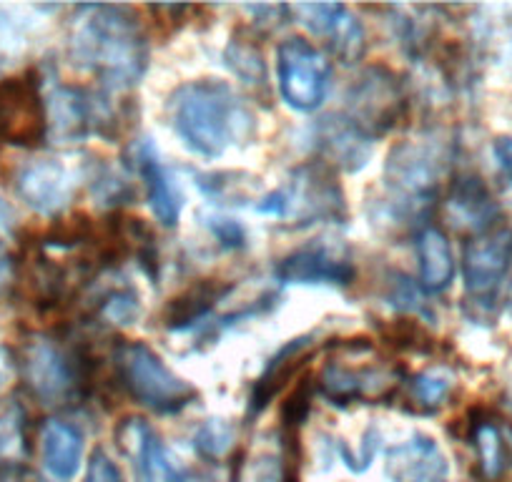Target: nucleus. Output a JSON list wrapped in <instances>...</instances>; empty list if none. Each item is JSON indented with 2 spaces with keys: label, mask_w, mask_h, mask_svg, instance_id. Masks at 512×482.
<instances>
[{
  "label": "nucleus",
  "mask_w": 512,
  "mask_h": 482,
  "mask_svg": "<svg viewBox=\"0 0 512 482\" xmlns=\"http://www.w3.org/2000/svg\"><path fill=\"white\" fill-rule=\"evenodd\" d=\"M277 83L289 108L312 113L329 96L332 61L304 36H289L277 48Z\"/></svg>",
  "instance_id": "7"
},
{
  "label": "nucleus",
  "mask_w": 512,
  "mask_h": 482,
  "mask_svg": "<svg viewBox=\"0 0 512 482\" xmlns=\"http://www.w3.org/2000/svg\"><path fill=\"white\" fill-rule=\"evenodd\" d=\"M98 317L113 327H128L141 317V297L134 287H118L98 299Z\"/></svg>",
  "instance_id": "30"
},
{
  "label": "nucleus",
  "mask_w": 512,
  "mask_h": 482,
  "mask_svg": "<svg viewBox=\"0 0 512 482\" xmlns=\"http://www.w3.org/2000/svg\"><path fill=\"white\" fill-rule=\"evenodd\" d=\"M166 108L176 136L201 159H219L229 149L251 144L256 136V118L249 103L231 83L219 78L181 83L171 91Z\"/></svg>",
  "instance_id": "2"
},
{
  "label": "nucleus",
  "mask_w": 512,
  "mask_h": 482,
  "mask_svg": "<svg viewBox=\"0 0 512 482\" xmlns=\"http://www.w3.org/2000/svg\"><path fill=\"white\" fill-rule=\"evenodd\" d=\"M194 184L204 191L209 199L219 204H241V199H249L256 181L249 174H236V171H219V174H194Z\"/></svg>",
  "instance_id": "28"
},
{
  "label": "nucleus",
  "mask_w": 512,
  "mask_h": 482,
  "mask_svg": "<svg viewBox=\"0 0 512 482\" xmlns=\"http://www.w3.org/2000/svg\"><path fill=\"white\" fill-rule=\"evenodd\" d=\"M116 445L131 460L136 482H189L184 467L176 465L159 432L144 417H123L116 427Z\"/></svg>",
  "instance_id": "13"
},
{
  "label": "nucleus",
  "mask_w": 512,
  "mask_h": 482,
  "mask_svg": "<svg viewBox=\"0 0 512 482\" xmlns=\"http://www.w3.org/2000/svg\"><path fill=\"white\" fill-rule=\"evenodd\" d=\"M256 214L272 216L304 229L314 224H344L349 216L347 196L337 171L322 161H307L289 174V181L269 194L259 196Z\"/></svg>",
  "instance_id": "4"
},
{
  "label": "nucleus",
  "mask_w": 512,
  "mask_h": 482,
  "mask_svg": "<svg viewBox=\"0 0 512 482\" xmlns=\"http://www.w3.org/2000/svg\"><path fill=\"white\" fill-rule=\"evenodd\" d=\"M347 8L342 3H297V6H289V16L297 18L299 26L307 28L312 36L329 38L334 33V28L342 23Z\"/></svg>",
  "instance_id": "31"
},
{
  "label": "nucleus",
  "mask_w": 512,
  "mask_h": 482,
  "mask_svg": "<svg viewBox=\"0 0 512 482\" xmlns=\"http://www.w3.org/2000/svg\"><path fill=\"white\" fill-rule=\"evenodd\" d=\"M81 11L86 16L78 18L68 41L73 63L108 91L139 86L149 68L151 48L136 13L126 6H91Z\"/></svg>",
  "instance_id": "1"
},
{
  "label": "nucleus",
  "mask_w": 512,
  "mask_h": 482,
  "mask_svg": "<svg viewBox=\"0 0 512 482\" xmlns=\"http://www.w3.org/2000/svg\"><path fill=\"white\" fill-rule=\"evenodd\" d=\"M224 61L236 78L249 86H264L267 83V63H264L262 48L256 46L254 38L236 33L224 51Z\"/></svg>",
  "instance_id": "26"
},
{
  "label": "nucleus",
  "mask_w": 512,
  "mask_h": 482,
  "mask_svg": "<svg viewBox=\"0 0 512 482\" xmlns=\"http://www.w3.org/2000/svg\"><path fill=\"white\" fill-rule=\"evenodd\" d=\"M121 236L126 257H134L141 272L149 279H159V244H156V234L144 219L136 216H126L121 219Z\"/></svg>",
  "instance_id": "25"
},
{
  "label": "nucleus",
  "mask_w": 512,
  "mask_h": 482,
  "mask_svg": "<svg viewBox=\"0 0 512 482\" xmlns=\"http://www.w3.org/2000/svg\"><path fill=\"white\" fill-rule=\"evenodd\" d=\"M384 339L400 349H422L427 344V332L412 319H395L382 329Z\"/></svg>",
  "instance_id": "38"
},
{
  "label": "nucleus",
  "mask_w": 512,
  "mask_h": 482,
  "mask_svg": "<svg viewBox=\"0 0 512 482\" xmlns=\"http://www.w3.org/2000/svg\"><path fill=\"white\" fill-rule=\"evenodd\" d=\"M118 385L156 415H179L199 400V390L176 375L146 342L126 339L113 352Z\"/></svg>",
  "instance_id": "5"
},
{
  "label": "nucleus",
  "mask_w": 512,
  "mask_h": 482,
  "mask_svg": "<svg viewBox=\"0 0 512 482\" xmlns=\"http://www.w3.org/2000/svg\"><path fill=\"white\" fill-rule=\"evenodd\" d=\"M83 482H126V475H123L121 465L103 447H96L86 462Z\"/></svg>",
  "instance_id": "39"
},
{
  "label": "nucleus",
  "mask_w": 512,
  "mask_h": 482,
  "mask_svg": "<svg viewBox=\"0 0 512 482\" xmlns=\"http://www.w3.org/2000/svg\"><path fill=\"white\" fill-rule=\"evenodd\" d=\"M28 457L26 415L18 405L0 412V472L21 470Z\"/></svg>",
  "instance_id": "27"
},
{
  "label": "nucleus",
  "mask_w": 512,
  "mask_h": 482,
  "mask_svg": "<svg viewBox=\"0 0 512 482\" xmlns=\"http://www.w3.org/2000/svg\"><path fill=\"white\" fill-rule=\"evenodd\" d=\"M287 470L289 465L282 467V460L274 452H259L241 465L236 482H284Z\"/></svg>",
  "instance_id": "36"
},
{
  "label": "nucleus",
  "mask_w": 512,
  "mask_h": 482,
  "mask_svg": "<svg viewBox=\"0 0 512 482\" xmlns=\"http://www.w3.org/2000/svg\"><path fill=\"white\" fill-rule=\"evenodd\" d=\"M18 382V359L8 347H0V405H6Z\"/></svg>",
  "instance_id": "40"
},
{
  "label": "nucleus",
  "mask_w": 512,
  "mask_h": 482,
  "mask_svg": "<svg viewBox=\"0 0 512 482\" xmlns=\"http://www.w3.org/2000/svg\"><path fill=\"white\" fill-rule=\"evenodd\" d=\"M126 159L131 171L144 184L146 201H149L156 221L166 229L179 224L181 209H184V194H181L179 184L169 174V169L161 164L159 151L154 149L151 139H136L134 144L128 146Z\"/></svg>",
  "instance_id": "16"
},
{
  "label": "nucleus",
  "mask_w": 512,
  "mask_h": 482,
  "mask_svg": "<svg viewBox=\"0 0 512 482\" xmlns=\"http://www.w3.org/2000/svg\"><path fill=\"white\" fill-rule=\"evenodd\" d=\"M204 226L209 229V234L219 241L224 249H244L246 247V229L231 216H221V214H206L204 216Z\"/></svg>",
  "instance_id": "37"
},
{
  "label": "nucleus",
  "mask_w": 512,
  "mask_h": 482,
  "mask_svg": "<svg viewBox=\"0 0 512 482\" xmlns=\"http://www.w3.org/2000/svg\"><path fill=\"white\" fill-rule=\"evenodd\" d=\"M86 179L91 184L93 196H96L101 204H128V199L134 196V189L128 186V181L123 176H118L111 166H96L86 171Z\"/></svg>",
  "instance_id": "34"
},
{
  "label": "nucleus",
  "mask_w": 512,
  "mask_h": 482,
  "mask_svg": "<svg viewBox=\"0 0 512 482\" xmlns=\"http://www.w3.org/2000/svg\"><path fill=\"white\" fill-rule=\"evenodd\" d=\"M314 392H317V382H312L309 377H299L297 387L279 407V425H282V435L287 442H294L299 437V430L312 412Z\"/></svg>",
  "instance_id": "29"
},
{
  "label": "nucleus",
  "mask_w": 512,
  "mask_h": 482,
  "mask_svg": "<svg viewBox=\"0 0 512 482\" xmlns=\"http://www.w3.org/2000/svg\"><path fill=\"white\" fill-rule=\"evenodd\" d=\"M447 211L455 226H467L477 234L492 229V219L497 216V204L492 201L490 191L482 184L480 176H460L452 184L450 196H447Z\"/></svg>",
  "instance_id": "23"
},
{
  "label": "nucleus",
  "mask_w": 512,
  "mask_h": 482,
  "mask_svg": "<svg viewBox=\"0 0 512 482\" xmlns=\"http://www.w3.org/2000/svg\"><path fill=\"white\" fill-rule=\"evenodd\" d=\"M470 440L475 447L477 467L485 482H497L512 460V427L502 430L492 420H477L470 427Z\"/></svg>",
  "instance_id": "24"
},
{
  "label": "nucleus",
  "mask_w": 512,
  "mask_h": 482,
  "mask_svg": "<svg viewBox=\"0 0 512 482\" xmlns=\"http://www.w3.org/2000/svg\"><path fill=\"white\" fill-rule=\"evenodd\" d=\"M274 277L282 284H327V287H352L357 267L352 254L337 241H307L302 247L284 254L274 267Z\"/></svg>",
  "instance_id": "11"
},
{
  "label": "nucleus",
  "mask_w": 512,
  "mask_h": 482,
  "mask_svg": "<svg viewBox=\"0 0 512 482\" xmlns=\"http://www.w3.org/2000/svg\"><path fill=\"white\" fill-rule=\"evenodd\" d=\"M13 229H16V211H13V206L0 196V234L11 236Z\"/></svg>",
  "instance_id": "43"
},
{
  "label": "nucleus",
  "mask_w": 512,
  "mask_h": 482,
  "mask_svg": "<svg viewBox=\"0 0 512 482\" xmlns=\"http://www.w3.org/2000/svg\"><path fill=\"white\" fill-rule=\"evenodd\" d=\"M492 154H495L497 164L505 171L507 179L512 181V139L510 136H500V139L492 141Z\"/></svg>",
  "instance_id": "42"
},
{
  "label": "nucleus",
  "mask_w": 512,
  "mask_h": 482,
  "mask_svg": "<svg viewBox=\"0 0 512 482\" xmlns=\"http://www.w3.org/2000/svg\"><path fill=\"white\" fill-rule=\"evenodd\" d=\"M21 365L28 387L43 405H66L88 385L86 354L68 352L46 334L28 339Z\"/></svg>",
  "instance_id": "6"
},
{
  "label": "nucleus",
  "mask_w": 512,
  "mask_h": 482,
  "mask_svg": "<svg viewBox=\"0 0 512 482\" xmlns=\"http://www.w3.org/2000/svg\"><path fill=\"white\" fill-rule=\"evenodd\" d=\"M48 139L46 98L33 73L0 81V149L38 146Z\"/></svg>",
  "instance_id": "10"
},
{
  "label": "nucleus",
  "mask_w": 512,
  "mask_h": 482,
  "mask_svg": "<svg viewBox=\"0 0 512 482\" xmlns=\"http://www.w3.org/2000/svg\"><path fill=\"white\" fill-rule=\"evenodd\" d=\"M512 269V229L510 226H492L475 234L467 241L462 254V279H465L467 297L475 304H487L495 299L497 289Z\"/></svg>",
  "instance_id": "12"
},
{
  "label": "nucleus",
  "mask_w": 512,
  "mask_h": 482,
  "mask_svg": "<svg viewBox=\"0 0 512 482\" xmlns=\"http://www.w3.org/2000/svg\"><path fill=\"white\" fill-rule=\"evenodd\" d=\"M314 344H317V334L309 332L302 337L289 339L284 347H279L272 354V359L267 362V367L262 370V375L254 380L249 395V407H246V420H254V417L262 415L269 405L274 402V397L294 382V377L307 367V362L314 354Z\"/></svg>",
  "instance_id": "17"
},
{
  "label": "nucleus",
  "mask_w": 512,
  "mask_h": 482,
  "mask_svg": "<svg viewBox=\"0 0 512 482\" xmlns=\"http://www.w3.org/2000/svg\"><path fill=\"white\" fill-rule=\"evenodd\" d=\"M450 465L442 447L425 432L390 447L384 457L387 482H447Z\"/></svg>",
  "instance_id": "18"
},
{
  "label": "nucleus",
  "mask_w": 512,
  "mask_h": 482,
  "mask_svg": "<svg viewBox=\"0 0 512 482\" xmlns=\"http://www.w3.org/2000/svg\"><path fill=\"white\" fill-rule=\"evenodd\" d=\"M312 141L317 161H322L334 171L357 174L372 159L374 139L344 113L319 118L312 126Z\"/></svg>",
  "instance_id": "15"
},
{
  "label": "nucleus",
  "mask_w": 512,
  "mask_h": 482,
  "mask_svg": "<svg viewBox=\"0 0 512 482\" xmlns=\"http://www.w3.org/2000/svg\"><path fill=\"white\" fill-rule=\"evenodd\" d=\"M450 144L437 136L397 141L384 161V194L379 196L374 224L412 226L427 219L437 204L440 181L450 169Z\"/></svg>",
  "instance_id": "3"
},
{
  "label": "nucleus",
  "mask_w": 512,
  "mask_h": 482,
  "mask_svg": "<svg viewBox=\"0 0 512 482\" xmlns=\"http://www.w3.org/2000/svg\"><path fill=\"white\" fill-rule=\"evenodd\" d=\"M46 98V129L53 144H81L88 136H111L116 129L113 113L93 91L56 83Z\"/></svg>",
  "instance_id": "8"
},
{
  "label": "nucleus",
  "mask_w": 512,
  "mask_h": 482,
  "mask_svg": "<svg viewBox=\"0 0 512 482\" xmlns=\"http://www.w3.org/2000/svg\"><path fill=\"white\" fill-rule=\"evenodd\" d=\"M0 482H41L33 472L28 470H8V472H0Z\"/></svg>",
  "instance_id": "44"
},
{
  "label": "nucleus",
  "mask_w": 512,
  "mask_h": 482,
  "mask_svg": "<svg viewBox=\"0 0 512 482\" xmlns=\"http://www.w3.org/2000/svg\"><path fill=\"white\" fill-rule=\"evenodd\" d=\"M13 277H16V267H13V257L8 252L6 236L0 234V294H6L8 287L13 284Z\"/></svg>",
  "instance_id": "41"
},
{
  "label": "nucleus",
  "mask_w": 512,
  "mask_h": 482,
  "mask_svg": "<svg viewBox=\"0 0 512 482\" xmlns=\"http://www.w3.org/2000/svg\"><path fill=\"white\" fill-rule=\"evenodd\" d=\"M329 48H332L334 56L342 63H359L362 61L364 51H367V36H364L362 23L354 21L349 16V11L344 13L342 23L334 28V33L329 36Z\"/></svg>",
  "instance_id": "33"
},
{
  "label": "nucleus",
  "mask_w": 512,
  "mask_h": 482,
  "mask_svg": "<svg viewBox=\"0 0 512 482\" xmlns=\"http://www.w3.org/2000/svg\"><path fill=\"white\" fill-rule=\"evenodd\" d=\"M234 292V284L221 282V279H201L189 289L176 294L164 309V327L169 332H194L196 327H204L219 302H224Z\"/></svg>",
  "instance_id": "20"
},
{
  "label": "nucleus",
  "mask_w": 512,
  "mask_h": 482,
  "mask_svg": "<svg viewBox=\"0 0 512 482\" xmlns=\"http://www.w3.org/2000/svg\"><path fill=\"white\" fill-rule=\"evenodd\" d=\"M407 106L400 76L387 66H369L347 91V113L372 139L390 134Z\"/></svg>",
  "instance_id": "9"
},
{
  "label": "nucleus",
  "mask_w": 512,
  "mask_h": 482,
  "mask_svg": "<svg viewBox=\"0 0 512 482\" xmlns=\"http://www.w3.org/2000/svg\"><path fill=\"white\" fill-rule=\"evenodd\" d=\"M412 400L422 410H437L447 402L452 392V380L442 372H420L417 377H412L410 382Z\"/></svg>",
  "instance_id": "35"
},
{
  "label": "nucleus",
  "mask_w": 512,
  "mask_h": 482,
  "mask_svg": "<svg viewBox=\"0 0 512 482\" xmlns=\"http://www.w3.org/2000/svg\"><path fill=\"white\" fill-rule=\"evenodd\" d=\"M417 264L420 287L427 294H442L455 282V254L450 239L437 226H425L417 234Z\"/></svg>",
  "instance_id": "22"
},
{
  "label": "nucleus",
  "mask_w": 512,
  "mask_h": 482,
  "mask_svg": "<svg viewBox=\"0 0 512 482\" xmlns=\"http://www.w3.org/2000/svg\"><path fill=\"white\" fill-rule=\"evenodd\" d=\"M395 377L379 370H354L332 359L317 380V392L332 405H352L367 397H387L395 390Z\"/></svg>",
  "instance_id": "19"
},
{
  "label": "nucleus",
  "mask_w": 512,
  "mask_h": 482,
  "mask_svg": "<svg viewBox=\"0 0 512 482\" xmlns=\"http://www.w3.org/2000/svg\"><path fill=\"white\" fill-rule=\"evenodd\" d=\"M41 457L53 480H73L83 460V432L71 422L48 420L41 430Z\"/></svg>",
  "instance_id": "21"
},
{
  "label": "nucleus",
  "mask_w": 512,
  "mask_h": 482,
  "mask_svg": "<svg viewBox=\"0 0 512 482\" xmlns=\"http://www.w3.org/2000/svg\"><path fill=\"white\" fill-rule=\"evenodd\" d=\"M16 194L41 216H61L76 194V174L61 159H33L16 174Z\"/></svg>",
  "instance_id": "14"
},
{
  "label": "nucleus",
  "mask_w": 512,
  "mask_h": 482,
  "mask_svg": "<svg viewBox=\"0 0 512 482\" xmlns=\"http://www.w3.org/2000/svg\"><path fill=\"white\" fill-rule=\"evenodd\" d=\"M236 430L226 420H206L194 432V450L206 460H221L234 447Z\"/></svg>",
  "instance_id": "32"
}]
</instances>
